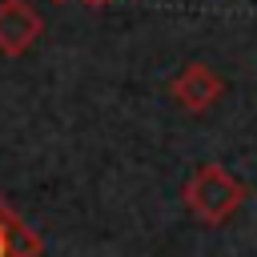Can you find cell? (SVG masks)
<instances>
[{"label": "cell", "instance_id": "cell-1", "mask_svg": "<svg viewBox=\"0 0 257 257\" xmlns=\"http://www.w3.org/2000/svg\"><path fill=\"white\" fill-rule=\"evenodd\" d=\"M245 197H249V189H245L229 169H221V165H201V169L185 181V205H189L193 217L205 221V225H225V221L241 209Z\"/></svg>", "mask_w": 257, "mask_h": 257}, {"label": "cell", "instance_id": "cell-2", "mask_svg": "<svg viewBox=\"0 0 257 257\" xmlns=\"http://www.w3.org/2000/svg\"><path fill=\"white\" fill-rule=\"evenodd\" d=\"M169 92H173V100H177L181 108H189V112H205L209 104H217V100H221L225 80H221L209 64L193 60V64H185V68H181V76L169 84Z\"/></svg>", "mask_w": 257, "mask_h": 257}, {"label": "cell", "instance_id": "cell-3", "mask_svg": "<svg viewBox=\"0 0 257 257\" xmlns=\"http://www.w3.org/2000/svg\"><path fill=\"white\" fill-rule=\"evenodd\" d=\"M40 36V16L24 0H0V52L20 56L36 44Z\"/></svg>", "mask_w": 257, "mask_h": 257}, {"label": "cell", "instance_id": "cell-4", "mask_svg": "<svg viewBox=\"0 0 257 257\" xmlns=\"http://www.w3.org/2000/svg\"><path fill=\"white\" fill-rule=\"evenodd\" d=\"M0 257H36V237L0 209Z\"/></svg>", "mask_w": 257, "mask_h": 257}, {"label": "cell", "instance_id": "cell-5", "mask_svg": "<svg viewBox=\"0 0 257 257\" xmlns=\"http://www.w3.org/2000/svg\"><path fill=\"white\" fill-rule=\"evenodd\" d=\"M80 4H88V8H104V4H112V0H80Z\"/></svg>", "mask_w": 257, "mask_h": 257}]
</instances>
